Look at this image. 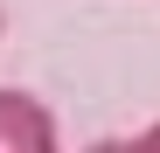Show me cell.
Wrapping results in <instances>:
<instances>
[{
  "instance_id": "1",
  "label": "cell",
  "mask_w": 160,
  "mask_h": 153,
  "mask_svg": "<svg viewBox=\"0 0 160 153\" xmlns=\"http://www.w3.org/2000/svg\"><path fill=\"white\" fill-rule=\"evenodd\" d=\"M0 153H63L56 111L21 84H0Z\"/></svg>"
},
{
  "instance_id": "2",
  "label": "cell",
  "mask_w": 160,
  "mask_h": 153,
  "mask_svg": "<svg viewBox=\"0 0 160 153\" xmlns=\"http://www.w3.org/2000/svg\"><path fill=\"white\" fill-rule=\"evenodd\" d=\"M132 153H160V118L146 125V132H132Z\"/></svg>"
},
{
  "instance_id": "3",
  "label": "cell",
  "mask_w": 160,
  "mask_h": 153,
  "mask_svg": "<svg viewBox=\"0 0 160 153\" xmlns=\"http://www.w3.org/2000/svg\"><path fill=\"white\" fill-rule=\"evenodd\" d=\"M84 153H132V139H91Z\"/></svg>"
},
{
  "instance_id": "4",
  "label": "cell",
  "mask_w": 160,
  "mask_h": 153,
  "mask_svg": "<svg viewBox=\"0 0 160 153\" xmlns=\"http://www.w3.org/2000/svg\"><path fill=\"white\" fill-rule=\"evenodd\" d=\"M0 35H7V7H0Z\"/></svg>"
}]
</instances>
